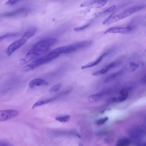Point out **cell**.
<instances>
[{
	"mask_svg": "<svg viewBox=\"0 0 146 146\" xmlns=\"http://www.w3.org/2000/svg\"><path fill=\"white\" fill-rule=\"evenodd\" d=\"M0 146H13L9 143L5 141H1Z\"/></svg>",
	"mask_w": 146,
	"mask_h": 146,
	"instance_id": "26",
	"label": "cell"
},
{
	"mask_svg": "<svg viewBox=\"0 0 146 146\" xmlns=\"http://www.w3.org/2000/svg\"><path fill=\"white\" fill-rule=\"evenodd\" d=\"M90 25V23L86 24L80 27L75 28L74 29V30L76 31H79L82 30L88 27Z\"/></svg>",
	"mask_w": 146,
	"mask_h": 146,
	"instance_id": "24",
	"label": "cell"
},
{
	"mask_svg": "<svg viewBox=\"0 0 146 146\" xmlns=\"http://www.w3.org/2000/svg\"><path fill=\"white\" fill-rule=\"evenodd\" d=\"M30 38V37L27 33H25L21 38L13 42L8 47L6 50L7 55H11L25 43Z\"/></svg>",
	"mask_w": 146,
	"mask_h": 146,
	"instance_id": "3",
	"label": "cell"
},
{
	"mask_svg": "<svg viewBox=\"0 0 146 146\" xmlns=\"http://www.w3.org/2000/svg\"><path fill=\"white\" fill-rule=\"evenodd\" d=\"M116 6L113 5L104 11L97 12L94 14V17L96 18L106 16L113 11L115 8Z\"/></svg>",
	"mask_w": 146,
	"mask_h": 146,
	"instance_id": "12",
	"label": "cell"
},
{
	"mask_svg": "<svg viewBox=\"0 0 146 146\" xmlns=\"http://www.w3.org/2000/svg\"><path fill=\"white\" fill-rule=\"evenodd\" d=\"M55 98L39 100L35 103L33 105L32 109H34L38 107L41 106L44 104L48 103L54 101Z\"/></svg>",
	"mask_w": 146,
	"mask_h": 146,
	"instance_id": "14",
	"label": "cell"
},
{
	"mask_svg": "<svg viewBox=\"0 0 146 146\" xmlns=\"http://www.w3.org/2000/svg\"><path fill=\"white\" fill-rule=\"evenodd\" d=\"M57 42V39L53 37H48L42 39L33 46L24 58L20 60V64H26L44 54Z\"/></svg>",
	"mask_w": 146,
	"mask_h": 146,
	"instance_id": "1",
	"label": "cell"
},
{
	"mask_svg": "<svg viewBox=\"0 0 146 146\" xmlns=\"http://www.w3.org/2000/svg\"><path fill=\"white\" fill-rule=\"evenodd\" d=\"M28 12V9L21 8L13 11L3 13L1 16L4 17H11L18 15L25 16L27 15Z\"/></svg>",
	"mask_w": 146,
	"mask_h": 146,
	"instance_id": "7",
	"label": "cell"
},
{
	"mask_svg": "<svg viewBox=\"0 0 146 146\" xmlns=\"http://www.w3.org/2000/svg\"><path fill=\"white\" fill-rule=\"evenodd\" d=\"M127 91L126 90H123L120 91L119 92V96L123 97L126 99L128 96Z\"/></svg>",
	"mask_w": 146,
	"mask_h": 146,
	"instance_id": "23",
	"label": "cell"
},
{
	"mask_svg": "<svg viewBox=\"0 0 146 146\" xmlns=\"http://www.w3.org/2000/svg\"><path fill=\"white\" fill-rule=\"evenodd\" d=\"M17 111L11 110H1L0 111V121L7 120L16 116L18 114Z\"/></svg>",
	"mask_w": 146,
	"mask_h": 146,
	"instance_id": "4",
	"label": "cell"
},
{
	"mask_svg": "<svg viewBox=\"0 0 146 146\" xmlns=\"http://www.w3.org/2000/svg\"><path fill=\"white\" fill-rule=\"evenodd\" d=\"M48 85V83L40 78H36L31 80L29 84V87L32 89L36 86H46Z\"/></svg>",
	"mask_w": 146,
	"mask_h": 146,
	"instance_id": "9",
	"label": "cell"
},
{
	"mask_svg": "<svg viewBox=\"0 0 146 146\" xmlns=\"http://www.w3.org/2000/svg\"><path fill=\"white\" fill-rule=\"evenodd\" d=\"M33 70L31 65L29 64L23 67L21 70V71L22 72H27Z\"/></svg>",
	"mask_w": 146,
	"mask_h": 146,
	"instance_id": "22",
	"label": "cell"
},
{
	"mask_svg": "<svg viewBox=\"0 0 146 146\" xmlns=\"http://www.w3.org/2000/svg\"><path fill=\"white\" fill-rule=\"evenodd\" d=\"M118 63V62L117 61L112 62L108 64L101 69L93 73L92 74L96 76L104 74L110 69L117 65Z\"/></svg>",
	"mask_w": 146,
	"mask_h": 146,
	"instance_id": "8",
	"label": "cell"
},
{
	"mask_svg": "<svg viewBox=\"0 0 146 146\" xmlns=\"http://www.w3.org/2000/svg\"><path fill=\"white\" fill-rule=\"evenodd\" d=\"M107 0L87 1L80 5L81 7H90L93 8H99L103 7L107 3Z\"/></svg>",
	"mask_w": 146,
	"mask_h": 146,
	"instance_id": "5",
	"label": "cell"
},
{
	"mask_svg": "<svg viewBox=\"0 0 146 146\" xmlns=\"http://www.w3.org/2000/svg\"><path fill=\"white\" fill-rule=\"evenodd\" d=\"M19 1L18 0H8L5 3V4L9 5H14Z\"/></svg>",
	"mask_w": 146,
	"mask_h": 146,
	"instance_id": "25",
	"label": "cell"
},
{
	"mask_svg": "<svg viewBox=\"0 0 146 146\" xmlns=\"http://www.w3.org/2000/svg\"><path fill=\"white\" fill-rule=\"evenodd\" d=\"M70 119V116L69 115L57 117L55 118L56 120L62 123L66 122L69 121Z\"/></svg>",
	"mask_w": 146,
	"mask_h": 146,
	"instance_id": "17",
	"label": "cell"
},
{
	"mask_svg": "<svg viewBox=\"0 0 146 146\" xmlns=\"http://www.w3.org/2000/svg\"><path fill=\"white\" fill-rule=\"evenodd\" d=\"M120 72H119L110 74L106 78L104 82L106 83L110 82L114 79Z\"/></svg>",
	"mask_w": 146,
	"mask_h": 146,
	"instance_id": "18",
	"label": "cell"
},
{
	"mask_svg": "<svg viewBox=\"0 0 146 146\" xmlns=\"http://www.w3.org/2000/svg\"><path fill=\"white\" fill-rule=\"evenodd\" d=\"M61 86L62 85L60 84H56L50 88L48 90V92L50 93L57 92L60 90Z\"/></svg>",
	"mask_w": 146,
	"mask_h": 146,
	"instance_id": "19",
	"label": "cell"
},
{
	"mask_svg": "<svg viewBox=\"0 0 146 146\" xmlns=\"http://www.w3.org/2000/svg\"><path fill=\"white\" fill-rule=\"evenodd\" d=\"M131 143V140L126 137H122L117 141L115 146H128Z\"/></svg>",
	"mask_w": 146,
	"mask_h": 146,
	"instance_id": "13",
	"label": "cell"
},
{
	"mask_svg": "<svg viewBox=\"0 0 146 146\" xmlns=\"http://www.w3.org/2000/svg\"><path fill=\"white\" fill-rule=\"evenodd\" d=\"M142 146H146V142L143 143Z\"/></svg>",
	"mask_w": 146,
	"mask_h": 146,
	"instance_id": "29",
	"label": "cell"
},
{
	"mask_svg": "<svg viewBox=\"0 0 146 146\" xmlns=\"http://www.w3.org/2000/svg\"><path fill=\"white\" fill-rule=\"evenodd\" d=\"M133 28L130 27H114L109 28L104 32V34L107 33H124L131 31Z\"/></svg>",
	"mask_w": 146,
	"mask_h": 146,
	"instance_id": "6",
	"label": "cell"
},
{
	"mask_svg": "<svg viewBox=\"0 0 146 146\" xmlns=\"http://www.w3.org/2000/svg\"><path fill=\"white\" fill-rule=\"evenodd\" d=\"M79 146H84L83 144L81 143H78Z\"/></svg>",
	"mask_w": 146,
	"mask_h": 146,
	"instance_id": "28",
	"label": "cell"
},
{
	"mask_svg": "<svg viewBox=\"0 0 146 146\" xmlns=\"http://www.w3.org/2000/svg\"></svg>",
	"mask_w": 146,
	"mask_h": 146,
	"instance_id": "30",
	"label": "cell"
},
{
	"mask_svg": "<svg viewBox=\"0 0 146 146\" xmlns=\"http://www.w3.org/2000/svg\"><path fill=\"white\" fill-rule=\"evenodd\" d=\"M101 94H94L90 95L88 97V100L90 102H94L100 99L102 96Z\"/></svg>",
	"mask_w": 146,
	"mask_h": 146,
	"instance_id": "16",
	"label": "cell"
},
{
	"mask_svg": "<svg viewBox=\"0 0 146 146\" xmlns=\"http://www.w3.org/2000/svg\"><path fill=\"white\" fill-rule=\"evenodd\" d=\"M145 5H135L125 9L121 13L113 16L110 15L103 22L104 25H109L130 16L141 10L145 7Z\"/></svg>",
	"mask_w": 146,
	"mask_h": 146,
	"instance_id": "2",
	"label": "cell"
},
{
	"mask_svg": "<svg viewBox=\"0 0 146 146\" xmlns=\"http://www.w3.org/2000/svg\"><path fill=\"white\" fill-rule=\"evenodd\" d=\"M142 82L143 83L146 84V75L143 78Z\"/></svg>",
	"mask_w": 146,
	"mask_h": 146,
	"instance_id": "27",
	"label": "cell"
},
{
	"mask_svg": "<svg viewBox=\"0 0 146 146\" xmlns=\"http://www.w3.org/2000/svg\"><path fill=\"white\" fill-rule=\"evenodd\" d=\"M109 117H106L97 120L96 122V124L98 125H101L104 124L108 119Z\"/></svg>",
	"mask_w": 146,
	"mask_h": 146,
	"instance_id": "21",
	"label": "cell"
},
{
	"mask_svg": "<svg viewBox=\"0 0 146 146\" xmlns=\"http://www.w3.org/2000/svg\"><path fill=\"white\" fill-rule=\"evenodd\" d=\"M107 52H104L102 54L99 58L95 61L90 62L81 67L82 69L90 68L95 66L99 63L102 60L103 58L107 54Z\"/></svg>",
	"mask_w": 146,
	"mask_h": 146,
	"instance_id": "11",
	"label": "cell"
},
{
	"mask_svg": "<svg viewBox=\"0 0 146 146\" xmlns=\"http://www.w3.org/2000/svg\"><path fill=\"white\" fill-rule=\"evenodd\" d=\"M18 35L17 33H11L6 34L1 36L0 37V40H3L6 38L13 37L17 36Z\"/></svg>",
	"mask_w": 146,
	"mask_h": 146,
	"instance_id": "20",
	"label": "cell"
},
{
	"mask_svg": "<svg viewBox=\"0 0 146 146\" xmlns=\"http://www.w3.org/2000/svg\"><path fill=\"white\" fill-rule=\"evenodd\" d=\"M126 99L122 97H119L112 98L108 99L106 102L108 103H111L114 102H122L125 101Z\"/></svg>",
	"mask_w": 146,
	"mask_h": 146,
	"instance_id": "15",
	"label": "cell"
},
{
	"mask_svg": "<svg viewBox=\"0 0 146 146\" xmlns=\"http://www.w3.org/2000/svg\"><path fill=\"white\" fill-rule=\"evenodd\" d=\"M90 40L81 41L72 44L76 50L87 47L92 44Z\"/></svg>",
	"mask_w": 146,
	"mask_h": 146,
	"instance_id": "10",
	"label": "cell"
}]
</instances>
